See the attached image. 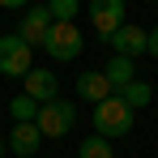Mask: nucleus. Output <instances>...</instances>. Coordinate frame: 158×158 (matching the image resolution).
Masks as SVG:
<instances>
[{
  "instance_id": "nucleus-5",
  "label": "nucleus",
  "mask_w": 158,
  "mask_h": 158,
  "mask_svg": "<svg viewBox=\"0 0 158 158\" xmlns=\"http://www.w3.org/2000/svg\"><path fill=\"white\" fill-rule=\"evenodd\" d=\"M47 30H52V13H47V4H34V9L22 13V22H17V39L34 52V47H43Z\"/></svg>"
},
{
  "instance_id": "nucleus-4",
  "label": "nucleus",
  "mask_w": 158,
  "mask_h": 158,
  "mask_svg": "<svg viewBox=\"0 0 158 158\" xmlns=\"http://www.w3.org/2000/svg\"><path fill=\"white\" fill-rule=\"evenodd\" d=\"M30 69H34V52L17 34H0V73L4 77H26Z\"/></svg>"
},
{
  "instance_id": "nucleus-10",
  "label": "nucleus",
  "mask_w": 158,
  "mask_h": 158,
  "mask_svg": "<svg viewBox=\"0 0 158 158\" xmlns=\"http://www.w3.org/2000/svg\"><path fill=\"white\" fill-rule=\"evenodd\" d=\"M115 98H120V103L128 107V111H141V107H150L154 103V85H150V81H124V85H120V90H115Z\"/></svg>"
},
{
  "instance_id": "nucleus-12",
  "label": "nucleus",
  "mask_w": 158,
  "mask_h": 158,
  "mask_svg": "<svg viewBox=\"0 0 158 158\" xmlns=\"http://www.w3.org/2000/svg\"><path fill=\"white\" fill-rule=\"evenodd\" d=\"M107 85H111V94L124 85V81H132L137 73H132V60H124V56H107V69H103Z\"/></svg>"
},
{
  "instance_id": "nucleus-13",
  "label": "nucleus",
  "mask_w": 158,
  "mask_h": 158,
  "mask_svg": "<svg viewBox=\"0 0 158 158\" xmlns=\"http://www.w3.org/2000/svg\"><path fill=\"white\" fill-rule=\"evenodd\" d=\"M9 115H13V124H34L39 103H34V98H26V94H17V98L9 103Z\"/></svg>"
},
{
  "instance_id": "nucleus-18",
  "label": "nucleus",
  "mask_w": 158,
  "mask_h": 158,
  "mask_svg": "<svg viewBox=\"0 0 158 158\" xmlns=\"http://www.w3.org/2000/svg\"><path fill=\"white\" fill-rule=\"evenodd\" d=\"M4 154H9V150H4V132H0V158H4Z\"/></svg>"
},
{
  "instance_id": "nucleus-7",
  "label": "nucleus",
  "mask_w": 158,
  "mask_h": 158,
  "mask_svg": "<svg viewBox=\"0 0 158 158\" xmlns=\"http://www.w3.org/2000/svg\"><path fill=\"white\" fill-rule=\"evenodd\" d=\"M107 47H111V56L137 60V56H145V30H141V26H132V22H124V26H120L111 39H107Z\"/></svg>"
},
{
  "instance_id": "nucleus-15",
  "label": "nucleus",
  "mask_w": 158,
  "mask_h": 158,
  "mask_svg": "<svg viewBox=\"0 0 158 158\" xmlns=\"http://www.w3.org/2000/svg\"><path fill=\"white\" fill-rule=\"evenodd\" d=\"M52 22H77V0H47Z\"/></svg>"
},
{
  "instance_id": "nucleus-6",
  "label": "nucleus",
  "mask_w": 158,
  "mask_h": 158,
  "mask_svg": "<svg viewBox=\"0 0 158 158\" xmlns=\"http://www.w3.org/2000/svg\"><path fill=\"white\" fill-rule=\"evenodd\" d=\"M90 22L98 30V39H111L115 30L124 26V0H90Z\"/></svg>"
},
{
  "instance_id": "nucleus-2",
  "label": "nucleus",
  "mask_w": 158,
  "mask_h": 158,
  "mask_svg": "<svg viewBox=\"0 0 158 158\" xmlns=\"http://www.w3.org/2000/svg\"><path fill=\"white\" fill-rule=\"evenodd\" d=\"M73 124H77V107L69 98H52V103L39 107V115H34V128L43 137H69Z\"/></svg>"
},
{
  "instance_id": "nucleus-1",
  "label": "nucleus",
  "mask_w": 158,
  "mask_h": 158,
  "mask_svg": "<svg viewBox=\"0 0 158 158\" xmlns=\"http://www.w3.org/2000/svg\"><path fill=\"white\" fill-rule=\"evenodd\" d=\"M132 115H137V111H128L115 94H107L103 103H94V115H90V120H94V137H107V141H111V137H124V132L132 128Z\"/></svg>"
},
{
  "instance_id": "nucleus-11",
  "label": "nucleus",
  "mask_w": 158,
  "mask_h": 158,
  "mask_svg": "<svg viewBox=\"0 0 158 158\" xmlns=\"http://www.w3.org/2000/svg\"><path fill=\"white\" fill-rule=\"evenodd\" d=\"M107 94H111V85H107L103 73H81V77H77V98H85V103H103Z\"/></svg>"
},
{
  "instance_id": "nucleus-14",
  "label": "nucleus",
  "mask_w": 158,
  "mask_h": 158,
  "mask_svg": "<svg viewBox=\"0 0 158 158\" xmlns=\"http://www.w3.org/2000/svg\"><path fill=\"white\" fill-rule=\"evenodd\" d=\"M77 158H115V150H111L107 137H85L77 145Z\"/></svg>"
},
{
  "instance_id": "nucleus-17",
  "label": "nucleus",
  "mask_w": 158,
  "mask_h": 158,
  "mask_svg": "<svg viewBox=\"0 0 158 158\" xmlns=\"http://www.w3.org/2000/svg\"><path fill=\"white\" fill-rule=\"evenodd\" d=\"M30 0H0V9H26Z\"/></svg>"
},
{
  "instance_id": "nucleus-3",
  "label": "nucleus",
  "mask_w": 158,
  "mask_h": 158,
  "mask_svg": "<svg viewBox=\"0 0 158 158\" xmlns=\"http://www.w3.org/2000/svg\"><path fill=\"white\" fill-rule=\"evenodd\" d=\"M43 52L52 56V60H77V52H81L77 22H52L47 39H43Z\"/></svg>"
},
{
  "instance_id": "nucleus-9",
  "label": "nucleus",
  "mask_w": 158,
  "mask_h": 158,
  "mask_svg": "<svg viewBox=\"0 0 158 158\" xmlns=\"http://www.w3.org/2000/svg\"><path fill=\"white\" fill-rule=\"evenodd\" d=\"M22 85H26L22 94H26V98H34V103L43 107V103H52V98H56V90H60V77H56L52 69H30Z\"/></svg>"
},
{
  "instance_id": "nucleus-8",
  "label": "nucleus",
  "mask_w": 158,
  "mask_h": 158,
  "mask_svg": "<svg viewBox=\"0 0 158 158\" xmlns=\"http://www.w3.org/2000/svg\"><path fill=\"white\" fill-rule=\"evenodd\" d=\"M4 150H13L17 158H34L43 150V132L34 128V124H13L9 137H4Z\"/></svg>"
},
{
  "instance_id": "nucleus-16",
  "label": "nucleus",
  "mask_w": 158,
  "mask_h": 158,
  "mask_svg": "<svg viewBox=\"0 0 158 158\" xmlns=\"http://www.w3.org/2000/svg\"><path fill=\"white\" fill-rule=\"evenodd\" d=\"M145 56H154V60H158V26L145 34Z\"/></svg>"
}]
</instances>
